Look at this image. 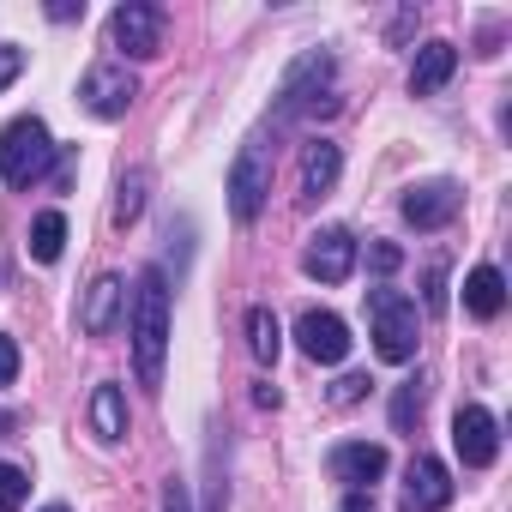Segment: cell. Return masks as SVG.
Instances as JSON below:
<instances>
[{
  "label": "cell",
  "mask_w": 512,
  "mask_h": 512,
  "mask_svg": "<svg viewBox=\"0 0 512 512\" xmlns=\"http://www.w3.org/2000/svg\"><path fill=\"white\" fill-rule=\"evenodd\" d=\"M163 356H169V278L163 266H145L133 284V362L139 386H163Z\"/></svg>",
  "instance_id": "1"
},
{
  "label": "cell",
  "mask_w": 512,
  "mask_h": 512,
  "mask_svg": "<svg viewBox=\"0 0 512 512\" xmlns=\"http://www.w3.org/2000/svg\"><path fill=\"white\" fill-rule=\"evenodd\" d=\"M278 133L284 127H260V133H247V145L235 151L229 163V211L235 223H260L266 211V193H272V163H278Z\"/></svg>",
  "instance_id": "2"
},
{
  "label": "cell",
  "mask_w": 512,
  "mask_h": 512,
  "mask_svg": "<svg viewBox=\"0 0 512 512\" xmlns=\"http://www.w3.org/2000/svg\"><path fill=\"white\" fill-rule=\"evenodd\" d=\"M368 326H374V350L380 362H410L422 344V314L404 290H368Z\"/></svg>",
  "instance_id": "3"
},
{
  "label": "cell",
  "mask_w": 512,
  "mask_h": 512,
  "mask_svg": "<svg viewBox=\"0 0 512 512\" xmlns=\"http://www.w3.org/2000/svg\"><path fill=\"white\" fill-rule=\"evenodd\" d=\"M55 163V139L37 115H19L13 127H0V175L13 187H37Z\"/></svg>",
  "instance_id": "4"
},
{
  "label": "cell",
  "mask_w": 512,
  "mask_h": 512,
  "mask_svg": "<svg viewBox=\"0 0 512 512\" xmlns=\"http://www.w3.org/2000/svg\"><path fill=\"white\" fill-rule=\"evenodd\" d=\"M133 97H139V79L127 73V61H97V67H85V79H79V103H85L97 121H121V115L133 109Z\"/></svg>",
  "instance_id": "5"
},
{
  "label": "cell",
  "mask_w": 512,
  "mask_h": 512,
  "mask_svg": "<svg viewBox=\"0 0 512 512\" xmlns=\"http://www.w3.org/2000/svg\"><path fill=\"white\" fill-rule=\"evenodd\" d=\"M332 85V55H320V49H308L290 73H284V91H278V115H272V127H290L302 109H320V91Z\"/></svg>",
  "instance_id": "6"
},
{
  "label": "cell",
  "mask_w": 512,
  "mask_h": 512,
  "mask_svg": "<svg viewBox=\"0 0 512 512\" xmlns=\"http://www.w3.org/2000/svg\"><path fill=\"white\" fill-rule=\"evenodd\" d=\"M109 31H115V49L133 55V61L163 55V7H151V0H127V7H115Z\"/></svg>",
  "instance_id": "7"
},
{
  "label": "cell",
  "mask_w": 512,
  "mask_h": 512,
  "mask_svg": "<svg viewBox=\"0 0 512 512\" xmlns=\"http://www.w3.org/2000/svg\"><path fill=\"white\" fill-rule=\"evenodd\" d=\"M452 446L464 458V470H488L500 458V422L482 410V404H458L452 416Z\"/></svg>",
  "instance_id": "8"
},
{
  "label": "cell",
  "mask_w": 512,
  "mask_h": 512,
  "mask_svg": "<svg viewBox=\"0 0 512 512\" xmlns=\"http://www.w3.org/2000/svg\"><path fill=\"white\" fill-rule=\"evenodd\" d=\"M302 272H308V278H320V284H344V278L356 272V235H350V229H338V223H326L320 235H308Z\"/></svg>",
  "instance_id": "9"
},
{
  "label": "cell",
  "mask_w": 512,
  "mask_h": 512,
  "mask_svg": "<svg viewBox=\"0 0 512 512\" xmlns=\"http://www.w3.org/2000/svg\"><path fill=\"white\" fill-rule=\"evenodd\" d=\"M326 470H332V482H344V494L374 488L386 476V446L380 440H344V446L326 452Z\"/></svg>",
  "instance_id": "10"
},
{
  "label": "cell",
  "mask_w": 512,
  "mask_h": 512,
  "mask_svg": "<svg viewBox=\"0 0 512 512\" xmlns=\"http://www.w3.org/2000/svg\"><path fill=\"white\" fill-rule=\"evenodd\" d=\"M446 500H452V470H446L440 458L416 452V458L404 464V494H398V506H404V512H440Z\"/></svg>",
  "instance_id": "11"
},
{
  "label": "cell",
  "mask_w": 512,
  "mask_h": 512,
  "mask_svg": "<svg viewBox=\"0 0 512 512\" xmlns=\"http://www.w3.org/2000/svg\"><path fill=\"white\" fill-rule=\"evenodd\" d=\"M296 344H302V356L308 362H344L350 356V326L338 320V314H326V308H314V314H302L296 320Z\"/></svg>",
  "instance_id": "12"
},
{
  "label": "cell",
  "mask_w": 512,
  "mask_h": 512,
  "mask_svg": "<svg viewBox=\"0 0 512 512\" xmlns=\"http://www.w3.org/2000/svg\"><path fill=\"white\" fill-rule=\"evenodd\" d=\"M452 217H458V187H452V181H422V187L404 193V223H416V229H446Z\"/></svg>",
  "instance_id": "13"
},
{
  "label": "cell",
  "mask_w": 512,
  "mask_h": 512,
  "mask_svg": "<svg viewBox=\"0 0 512 512\" xmlns=\"http://www.w3.org/2000/svg\"><path fill=\"white\" fill-rule=\"evenodd\" d=\"M121 308H127V284H121L115 272L97 278L91 296H85V308H79V332H85V338H109L115 320H121Z\"/></svg>",
  "instance_id": "14"
},
{
  "label": "cell",
  "mask_w": 512,
  "mask_h": 512,
  "mask_svg": "<svg viewBox=\"0 0 512 512\" xmlns=\"http://www.w3.org/2000/svg\"><path fill=\"white\" fill-rule=\"evenodd\" d=\"M452 73H458V49H452V43H422L416 61H410V97H434V91H446Z\"/></svg>",
  "instance_id": "15"
},
{
  "label": "cell",
  "mask_w": 512,
  "mask_h": 512,
  "mask_svg": "<svg viewBox=\"0 0 512 512\" xmlns=\"http://www.w3.org/2000/svg\"><path fill=\"white\" fill-rule=\"evenodd\" d=\"M338 175H344V151L332 139H308V151H302V199H326L338 187Z\"/></svg>",
  "instance_id": "16"
},
{
  "label": "cell",
  "mask_w": 512,
  "mask_h": 512,
  "mask_svg": "<svg viewBox=\"0 0 512 512\" xmlns=\"http://www.w3.org/2000/svg\"><path fill=\"white\" fill-rule=\"evenodd\" d=\"M91 428H97L103 446H121V440H127V392H121L115 380H103V386L91 392Z\"/></svg>",
  "instance_id": "17"
},
{
  "label": "cell",
  "mask_w": 512,
  "mask_h": 512,
  "mask_svg": "<svg viewBox=\"0 0 512 512\" xmlns=\"http://www.w3.org/2000/svg\"><path fill=\"white\" fill-rule=\"evenodd\" d=\"M464 308H470L476 320H494V314L506 308V278H500L494 266H476V272L464 278Z\"/></svg>",
  "instance_id": "18"
},
{
  "label": "cell",
  "mask_w": 512,
  "mask_h": 512,
  "mask_svg": "<svg viewBox=\"0 0 512 512\" xmlns=\"http://www.w3.org/2000/svg\"><path fill=\"white\" fill-rule=\"evenodd\" d=\"M247 350H253V362H278L284 332H278V314L272 308H247Z\"/></svg>",
  "instance_id": "19"
},
{
  "label": "cell",
  "mask_w": 512,
  "mask_h": 512,
  "mask_svg": "<svg viewBox=\"0 0 512 512\" xmlns=\"http://www.w3.org/2000/svg\"><path fill=\"white\" fill-rule=\"evenodd\" d=\"M61 247H67V217H61V211H43V217L31 223V260L55 266V260H61Z\"/></svg>",
  "instance_id": "20"
},
{
  "label": "cell",
  "mask_w": 512,
  "mask_h": 512,
  "mask_svg": "<svg viewBox=\"0 0 512 512\" xmlns=\"http://www.w3.org/2000/svg\"><path fill=\"white\" fill-rule=\"evenodd\" d=\"M422 398H428L422 380H404V386H398V398H392V428H398V434H410V428L422 422Z\"/></svg>",
  "instance_id": "21"
},
{
  "label": "cell",
  "mask_w": 512,
  "mask_h": 512,
  "mask_svg": "<svg viewBox=\"0 0 512 512\" xmlns=\"http://www.w3.org/2000/svg\"><path fill=\"white\" fill-rule=\"evenodd\" d=\"M31 500V476L19 464H0V512H19Z\"/></svg>",
  "instance_id": "22"
},
{
  "label": "cell",
  "mask_w": 512,
  "mask_h": 512,
  "mask_svg": "<svg viewBox=\"0 0 512 512\" xmlns=\"http://www.w3.org/2000/svg\"><path fill=\"white\" fill-rule=\"evenodd\" d=\"M139 211H145V175H139V169H133V175H127V181H121V193H115V223H121V229H127V223H133V217H139Z\"/></svg>",
  "instance_id": "23"
},
{
  "label": "cell",
  "mask_w": 512,
  "mask_h": 512,
  "mask_svg": "<svg viewBox=\"0 0 512 512\" xmlns=\"http://www.w3.org/2000/svg\"><path fill=\"white\" fill-rule=\"evenodd\" d=\"M368 266H374V272H380V278H392V272H398V266H404V253H398V247H392V241H374V247H368Z\"/></svg>",
  "instance_id": "24"
},
{
  "label": "cell",
  "mask_w": 512,
  "mask_h": 512,
  "mask_svg": "<svg viewBox=\"0 0 512 512\" xmlns=\"http://www.w3.org/2000/svg\"><path fill=\"white\" fill-rule=\"evenodd\" d=\"M13 380H19V344L0 332V386H13Z\"/></svg>",
  "instance_id": "25"
},
{
  "label": "cell",
  "mask_w": 512,
  "mask_h": 512,
  "mask_svg": "<svg viewBox=\"0 0 512 512\" xmlns=\"http://www.w3.org/2000/svg\"><path fill=\"white\" fill-rule=\"evenodd\" d=\"M19 73H25V55H19L13 43H0V91H7V85H13Z\"/></svg>",
  "instance_id": "26"
},
{
  "label": "cell",
  "mask_w": 512,
  "mask_h": 512,
  "mask_svg": "<svg viewBox=\"0 0 512 512\" xmlns=\"http://www.w3.org/2000/svg\"><path fill=\"white\" fill-rule=\"evenodd\" d=\"M163 512H193V506H187V482H181V476H169V482H163Z\"/></svg>",
  "instance_id": "27"
},
{
  "label": "cell",
  "mask_w": 512,
  "mask_h": 512,
  "mask_svg": "<svg viewBox=\"0 0 512 512\" xmlns=\"http://www.w3.org/2000/svg\"><path fill=\"white\" fill-rule=\"evenodd\" d=\"M368 392V374H350V380H338V392H332V404H356Z\"/></svg>",
  "instance_id": "28"
},
{
  "label": "cell",
  "mask_w": 512,
  "mask_h": 512,
  "mask_svg": "<svg viewBox=\"0 0 512 512\" xmlns=\"http://www.w3.org/2000/svg\"><path fill=\"white\" fill-rule=\"evenodd\" d=\"M440 302H446V272L434 266V272H428V308H440Z\"/></svg>",
  "instance_id": "29"
},
{
  "label": "cell",
  "mask_w": 512,
  "mask_h": 512,
  "mask_svg": "<svg viewBox=\"0 0 512 512\" xmlns=\"http://www.w3.org/2000/svg\"><path fill=\"white\" fill-rule=\"evenodd\" d=\"M49 19H61V25H67V19H85V0H79V7H73V0H55Z\"/></svg>",
  "instance_id": "30"
},
{
  "label": "cell",
  "mask_w": 512,
  "mask_h": 512,
  "mask_svg": "<svg viewBox=\"0 0 512 512\" xmlns=\"http://www.w3.org/2000/svg\"><path fill=\"white\" fill-rule=\"evenodd\" d=\"M43 512H67V506H43Z\"/></svg>",
  "instance_id": "31"
}]
</instances>
